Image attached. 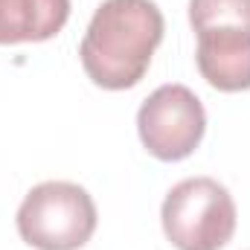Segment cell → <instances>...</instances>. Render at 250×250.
Here are the masks:
<instances>
[{"label":"cell","mask_w":250,"mask_h":250,"mask_svg":"<svg viewBox=\"0 0 250 250\" xmlns=\"http://www.w3.org/2000/svg\"><path fill=\"white\" fill-rule=\"evenodd\" d=\"M163 32L166 21L154 0H102L79 44L87 79L102 90L137 87Z\"/></svg>","instance_id":"obj_1"},{"label":"cell","mask_w":250,"mask_h":250,"mask_svg":"<svg viewBox=\"0 0 250 250\" xmlns=\"http://www.w3.org/2000/svg\"><path fill=\"white\" fill-rule=\"evenodd\" d=\"M18 236L35 250H82L96 233L90 192L70 181H44L26 192L15 215Z\"/></svg>","instance_id":"obj_2"},{"label":"cell","mask_w":250,"mask_h":250,"mask_svg":"<svg viewBox=\"0 0 250 250\" xmlns=\"http://www.w3.org/2000/svg\"><path fill=\"white\" fill-rule=\"evenodd\" d=\"M160 224L175 250H221L236 233L239 212L215 178H187L166 192Z\"/></svg>","instance_id":"obj_3"},{"label":"cell","mask_w":250,"mask_h":250,"mask_svg":"<svg viewBox=\"0 0 250 250\" xmlns=\"http://www.w3.org/2000/svg\"><path fill=\"white\" fill-rule=\"evenodd\" d=\"M143 148L160 163H181L195 154L207 134L204 102L187 84H160L137 111Z\"/></svg>","instance_id":"obj_4"},{"label":"cell","mask_w":250,"mask_h":250,"mask_svg":"<svg viewBox=\"0 0 250 250\" xmlns=\"http://www.w3.org/2000/svg\"><path fill=\"white\" fill-rule=\"evenodd\" d=\"M195 64L201 79L221 93L250 90V32L248 29H204L195 32Z\"/></svg>","instance_id":"obj_5"},{"label":"cell","mask_w":250,"mask_h":250,"mask_svg":"<svg viewBox=\"0 0 250 250\" xmlns=\"http://www.w3.org/2000/svg\"><path fill=\"white\" fill-rule=\"evenodd\" d=\"M70 21V0H0V47L41 44Z\"/></svg>","instance_id":"obj_6"},{"label":"cell","mask_w":250,"mask_h":250,"mask_svg":"<svg viewBox=\"0 0 250 250\" xmlns=\"http://www.w3.org/2000/svg\"><path fill=\"white\" fill-rule=\"evenodd\" d=\"M192 32L204 29H248L250 32V0H189Z\"/></svg>","instance_id":"obj_7"}]
</instances>
